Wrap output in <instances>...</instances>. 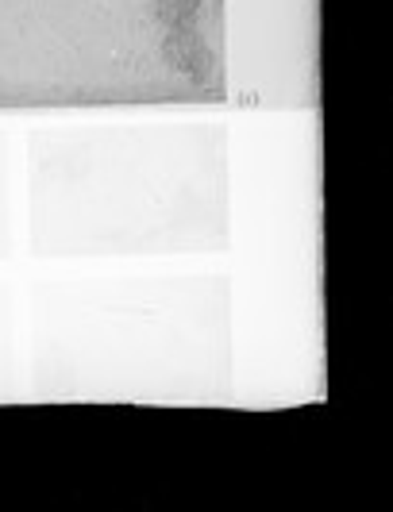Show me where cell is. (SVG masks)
Segmentation results:
<instances>
[{"label": "cell", "mask_w": 393, "mask_h": 512, "mask_svg": "<svg viewBox=\"0 0 393 512\" xmlns=\"http://www.w3.org/2000/svg\"><path fill=\"white\" fill-rule=\"evenodd\" d=\"M166 58H170V66H178L182 74L209 77V47H205L201 35L189 31V27H174V31H170V39H166Z\"/></svg>", "instance_id": "obj_1"}, {"label": "cell", "mask_w": 393, "mask_h": 512, "mask_svg": "<svg viewBox=\"0 0 393 512\" xmlns=\"http://www.w3.org/2000/svg\"><path fill=\"white\" fill-rule=\"evenodd\" d=\"M197 8H201V0H158V20L170 27H189Z\"/></svg>", "instance_id": "obj_2"}]
</instances>
